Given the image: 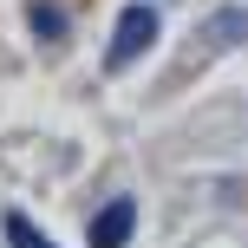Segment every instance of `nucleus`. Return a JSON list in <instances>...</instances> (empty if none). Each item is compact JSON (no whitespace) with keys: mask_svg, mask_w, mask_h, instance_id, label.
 Masks as SVG:
<instances>
[{"mask_svg":"<svg viewBox=\"0 0 248 248\" xmlns=\"http://www.w3.org/2000/svg\"><path fill=\"white\" fill-rule=\"evenodd\" d=\"M150 46H157V13H150V7H124V13H118V33H111V52H105V59L124 72V65H137Z\"/></svg>","mask_w":248,"mask_h":248,"instance_id":"f257e3e1","label":"nucleus"},{"mask_svg":"<svg viewBox=\"0 0 248 248\" xmlns=\"http://www.w3.org/2000/svg\"><path fill=\"white\" fill-rule=\"evenodd\" d=\"M131 229H137V202H131V196H111V202H105V216L92 222V248H124V242H131Z\"/></svg>","mask_w":248,"mask_h":248,"instance_id":"f03ea898","label":"nucleus"},{"mask_svg":"<svg viewBox=\"0 0 248 248\" xmlns=\"http://www.w3.org/2000/svg\"><path fill=\"white\" fill-rule=\"evenodd\" d=\"M26 26H33L39 39H65V13L46 7V0H33V7H26Z\"/></svg>","mask_w":248,"mask_h":248,"instance_id":"7ed1b4c3","label":"nucleus"},{"mask_svg":"<svg viewBox=\"0 0 248 248\" xmlns=\"http://www.w3.org/2000/svg\"><path fill=\"white\" fill-rule=\"evenodd\" d=\"M209 39H222V46H229V39H248V13H216Z\"/></svg>","mask_w":248,"mask_h":248,"instance_id":"20e7f679","label":"nucleus"},{"mask_svg":"<svg viewBox=\"0 0 248 248\" xmlns=\"http://www.w3.org/2000/svg\"><path fill=\"white\" fill-rule=\"evenodd\" d=\"M7 242H13V248H52L33 222H26V216H7Z\"/></svg>","mask_w":248,"mask_h":248,"instance_id":"39448f33","label":"nucleus"}]
</instances>
